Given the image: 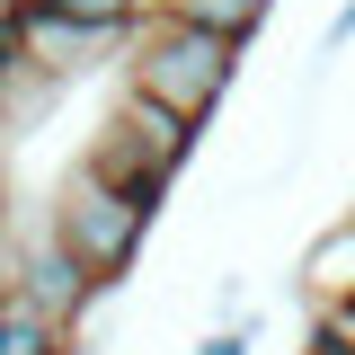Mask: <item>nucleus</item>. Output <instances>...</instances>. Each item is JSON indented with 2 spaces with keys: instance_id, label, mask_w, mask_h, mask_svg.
Listing matches in <instances>:
<instances>
[{
  "instance_id": "obj_1",
  "label": "nucleus",
  "mask_w": 355,
  "mask_h": 355,
  "mask_svg": "<svg viewBox=\"0 0 355 355\" xmlns=\"http://www.w3.org/2000/svg\"><path fill=\"white\" fill-rule=\"evenodd\" d=\"M240 53L249 44H231L222 27H196L178 9H151L133 27V44H125V89H142V98H160V107H178V116L205 125L231 98V80H240Z\"/></svg>"
},
{
  "instance_id": "obj_2",
  "label": "nucleus",
  "mask_w": 355,
  "mask_h": 355,
  "mask_svg": "<svg viewBox=\"0 0 355 355\" xmlns=\"http://www.w3.org/2000/svg\"><path fill=\"white\" fill-rule=\"evenodd\" d=\"M44 222H53V231L89 258V275L116 293V284L133 275V258H142V240H151V222H160V214L133 205L125 187H107L98 169H71L62 187H53V214H44Z\"/></svg>"
},
{
  "instance_id": "obj_3",
  "label": "nucleus",
  "mask_w": 355,
  "mask_h": 355,
  "mask_svg": "<svg viewBox=\"0 0 355 355\" xmlns=\"http://www.w3.org/2000/svg\"><path fill=\"white\" fill-rule=\"evenodd\" d=\"M98 293H107V284L89 275V258L71 249V240H62V231H53V222H44V231H27V266H18V302L36 311V320H53V329H71V338H80V320L98 311Z\"/></svg>"
},
{
  "instance_id": "obj_4",
  "label": "nucleus",
  "mask_w": 355,
  "mask_h": 355,
  "mask_svg": "<svg viewBox=\"0 0 355 355\" xmlns=\"http://www.w3.org/2000/svg\"><path fill=\"white\" fill-rule=\"evenodd\" d=\"M18 36H27V53H36L53 80L71 89V80H89L116 44H133V36H107V27H80L62 0H18Z\"/></svg>"
},
{
  "instance_id": "obj_5",
  "label": "nucleus",
  "mask_w": 355,
  "mask_h": 355,
  "mask_svg": "<svg viewBox=\"0 0 355 355\" xmlns=\"http://www.w3.org/2000/svg\"><path fill=\"white\" fill-rule=\"evenodd\" d=\"M80 169H98V178H107V187H125L133 205H151V214H160V205H169V187H178V178L160 169V160H151V151H142V133H133L125 116H107V125L89 133V151H80Z\"/></svg>"
},
{
  "instance_id": "obj_6",
  "label": "nucleus",
  "mask_w": 355,
  "mask_h": 355,
  "mask_svg": "<svg viewBox=\"0 0 355 355\" xmlns=\"http://www.w3.org/2000/svg\"><path fill=\"white\" fill-rule=\"evenodd\" d=\"M53 98H62V80L27 53V36H18V0H0V107L18 116V133H27Z\"/></svg>"
},
{
  "instance_id": "obj_7",
  "label": "nucleus",
  "mask_w": 355,
  "mask_h": 355,
  "mask_svg": "<svg viewBox=\"0 0 355 355\" xmlns=\"http://www.w3.org/2000/svg\"><path fill=\"white\" fill-rule=\"evenodd\" d=\"M116 116H125L133 133H142V151L160 160L169 178H187V160H196V142H205V125L196 116H178V107H160V98H142V89H125L116 98Z\"/></svg>"
},
{
  "instance_id": "obj_8",
  "label": "nucleus",
  "mask_w": 355,
  "mask_h": 355,
  "mask_svg": "<svg viewBox=\"0 0 355 355\" xmlns=\"http://www.w3.org/2000/svg\"><path fill=\"white\" fill-rule=\"evenodd\" d=\"M302 275H311V293H320V302H355V222H338V231L311 249Z\"/></svg>"
},
{
  "instance_id": "obj_9",
  "label": "nucleus",
  "mask_w": 355,
  "mask_h": 355,
  "mask_svg": "<svg viewBox=\"0 0 355 355\" xmlns=\"http://www.w3.org/2000/svg\"><path fill=\"white\" fill-rule=\"evenodd\" d=\"M160 9H178V18H196V27H222L231 44H249L275 18V0H160Z\"/></svg>"
},
{
  "instance_id": "obj_10",
  "label": "nucleus",
  "mask_w": 355,
  "mask_h": 355,
  "mask_svg": "<svg viewBox=\"0 0 355 355\" xmlns=\"http://www.w3.org/2000/svg\"><path fill=\"white\" fill-rule=\"evenodd\" d=\"M0 355H71V329H53L27 302H9L0 311Z\"/></svg>"
},
{
  "instance_id": "obj_11",
  "label": "nucleus",
  "mask_w": 355,
  "mask_h": 355,
  "mask_svg": "<svg viewBox=\"0 0 355 355\" xmlns=\"http://www.w3.org/2000/svg\"><path fill=\"white\" fill-rule=\"evenodd\" d=\"M80 27H107V36H133L142 18H151V0H62Z\"/></svg>"
},
{
  "instance_id": "obj_12",
  "label": "nucleus",
  "mask_w": 355,
  "mask_h": 355,
  "mask_svg": "<svg viewBox=\"0 0 355 355\" xmlns=\"http://www.w3.org/2000/svg\"><path fill=\"white\" fill-rule=\"evenodd\" d=\"M18 266H27V231H18V222H0V311L18 302Z\"/></svg>"
},
{
  "instance_id": "obj_13",
  "label": "nucleus",
  "mask_w": 355,
  "mask_h": 355,
  "mask_svg": "<svg viewBox=\"0 0 355 355\" xmlns=\"http://www.w3.org/2000/svg\"><path fill=\"white\" fill-rule=\"evenodd\" d=\"M196 355H249V320H231V329H214Z\"/></svg>"
},
{
  "instance_id": "obj_14",
  "label": "nucleus",
  "mask_w": 355,
  "mask_h": 355,
  "mask_svg": "<svg viewBox=\"0 0 355 355\" xmlns=\"http://www.w3.org/2000/svg\"><path fill=\"white\" fill-rule=\"evenodd\" d=\"M0 222H18V178H9V151H0Z\"/></svg>"
},
{
  "instance_id": "obj_15",
  "label": "nucleus",
  "mask_w": 355,
  "mask_h": 355,
  "mask_svg": "<svg viewBox=\"0 0 355 355\" xmlns=\"http://www.w3.org/2000/svg\"><path fill=\"white\" fill-rule=\"evenodd\" d=\"M338 44H355V0L338 9V18H329V53H338Z\"/></svg>"
},
{
  "instance_id": "obj_16",
  "label": "nucleus",
  "mask_w": 355,
  "mask_h": 355,
  "mask_svg": "<svg viewBox=\"0 0 355 355\" xmlns=\"http://www.w3.org/2000/svg\"><path fill=\"white\" fill-rule=\"evenodd\" d=\"M0 151H18V116L9 107H0Z\"/></svg>"
},
{
  "instance_id": "obj_17",
  "label": "nucleus",
  "mask_w": 355,
  "mask_h": 355,
  "mask_svg": "<svg viewBox=\"0 0 355 355\" xmlns=\"http://www.w3.org/2000/svg\"><path fill=\"white\" fill-rule=\"evenodd\" d=\"M151 9H160V0H151Z\"/></svg>"
}]
</instances>
